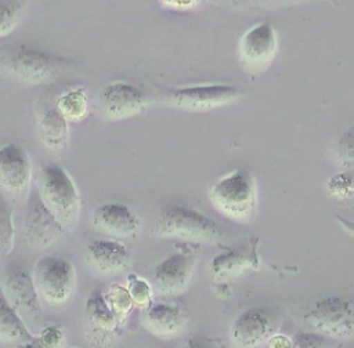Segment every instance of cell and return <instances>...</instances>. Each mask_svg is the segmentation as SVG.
I'll return each mask as SVG.
<instances>
[{"instance_id": "obj_1", "label": "cell", "mask_w": 354, "mask_h": 348, "mask_svg": "<svg viewBox=\"0 0 354 348\" xmlns=\"http://www.w3.org/2000/svg\"><path fill=\"white\" fill-rule=\"evenodd\" d=\"M35 188L64 232L73 231L80 218L82 200L69 173L58 163L46 162L37 171Z\"/></svg>"}, {"instance_id": "obj_2", "label": "cell", "mask_w": 354, "mask_h": 348, "mask_svg": "<svg viewBox=\"0 0 354 348\" xmlns=\"http://www.w3.org/2000/svg\"><path fill=\"white\" fill-rule=\"evenodd\" d=\"M69 66H72L69 58L22 43L12 44L0 54V72L26 84L51 80Z\"/></svg>"}, {"instance_id": "obj_3", "label": "cell", "mask_w": 354, "mask_h": 348, "mask_svg": "<svg viewBox=\"0 0 354 348\" xmlns=\"http://www.w3.org/2000/svg\"><path fill=\"white\" fill-rule=\"evenodd\" d=\"M152 233L160 239L189 243H216L223 236L221 226L205 213L184 203H170L158 214Z\"/></svg>"}, {"instance_id": "obj_4", "label": "cell", "mask_w": 354, "mask_h": 348, "mask_svg": "<svg viewBox=\"0 0 354 348\" xmlns=\"http://www.w3.org/2000/svg\"><path fill=\"white\" fill-rule=\"evenodd\" d=\"M216 210L225 217L246 222L257 209V186L254 177L245 168H236L218 178L209 193Z\"/></svg>"}, {"instance_id": "obj_5", "label": "cell", "mask_w": 354, "mask_h": 348, "mask_svg": "<svg viewBox=\"0 0 354 348\" xmlns=\"http://www.w3.org/2000/svg\"><path fill=\"white\" fill-rule=\"evenodd\" d=\"M301 322L328 338H354V297L322 296L303 311Z\"/></svg>"}, {"instance_id": "obj_6", "label": "cell", "mask_w": 354, "mask_h": 348, "mask_svg": "<svg viewBox=\"0 0 354 348\" xmlns=\"http://www.w3.org/2000/svg\"><path fill=\"white\" fill-rule=\"evenodd\" d=\"M30 275L40 300L50 305L66 304L76 290L75 268L62 257H40L35 262Z\"/></svg>"}, {"instance_id": "obj_7", "label": "cell", "mask_w": 354, "mask_h": 348, "mask_svg": "<svg viewBox=\"0 0 354 348\" xmlns=\"http://www.w3.org/2000/svg\"><path fill=\"white\" fill-rule=\"evenodd\" d=\"M32 163L19 142L0 146V193L12 204L26 199L30 192Z\"/></svg>"}, {"instance_id": "obj_8", "label": "cell", "mask_w": 354, "mask_h": 348, "mask_svg": "<svg viewBox=\"0 0 354 348\" xmlns=\"http://www.w3.org/2000/svg\"><path fill=\"white\" fill-rule=\"evenodd\" d=\"M196 261L198 253L194 247L178 249L160 260L152 271L156 290L165 297H176L184 293L194 276Z\"/></svg>"}, {"instance_id": "obj_9", "label": "cell", "mask_w": 354, "mask_h": 348, "mask_svg": "<svg viewBox=\"0 0 354 348\" xmlns=\"http://www.w3.org/2000/svg\"><path fill=\"white\" fill-rule=\"evenodd\" d=\"M0 287L25 323L28 319L35 323L40 322L43 318V301L36 291L30 272L25 267H8L1 276Z\"/></svg>"}, {"instance_id": "obj_10", "label": "cell", "mask_w": 354, "mask_h": 348, "mask_svg": "<svg viewBox=\"0 0 354 348\" xmlns=\"http://www.w3.org/2000/svg\"><path fill=\"white\" fill-rule=\"evenodd\" d=\"M277 327L275 313L263 305H253L235 316L230 340L236 348H259L270 340Z\"/></svg>"}, {"instance_id": "obj_11", "label": "cell", "mask_w": 354, "mask_h": 348, "mask_svg": "<svg viewBox=\"0 0 354 348\" xmlns=\"http://www.w3.org/2000/svg\"><path fill=\"white\" fill-rule=\"evenodd\" d=\"M120 327L118 319L105 302L100 289L91 290L83 309V331L86 341L95 348L108 347Z\"/></svg>"}, {"instance_id": "obj_12", "label": "cell", "mask_w": 354, "mask_h": 348, "mask_svg": "<svg viewBox=\"0 0 354 348\" xmlns=\"http://www.w3.org/2000/svg\"><path fill=\"white\" fill-rule=\"evenodd\" d=\"M64 229L43 204L36 188L29 192L26 197V210L24 218L25 242L30 249L43 250L51 246Z\"/></svg>"}, {"instance_id": "obj_13", "label": "cell", "mask_w": 354, "mask_h": 348, "mask_svg": "<svg viewBox=\"0 0 354 348\" xmlns=\"http://www.w3.org/2000/svg\"><path fill=\"white\" fill-rule=\"evenodd\" d=\"M148 104L145 93L126 81H112L98 94L100 109L108 120H123L141 113Z\"/></svg>"}, {"instance_id": "obj_14", "label": "cell", "mask_w": 354, "mask_h": 348, "mask_svg": "<svg viewBox=\"0 0 354 348\" xmlns=\"http://www.w3.org/2000/svg\"><path fill=\"white\" fill-rule=\"evenodd\" d=\"M239 90L228 84H199L170 90L166 94L169 104L185 110H209L235 101Z\"/></svg>"}, {"instance_id": "obj_15", "label": "cell", "mask_w": 354, "mask_h": 348, "mask_svg": "<svg viewBox=\"0 0 354 348\" xmlns=\"http://www.w3.org/2000/svg\"><path fill=\"white\" fill-rule=\"evenodd\" d=\"M277 35L270 23H259L246 30L238 43V58L242 66L252 73L261 72L274 59Z\"/></svg>"}, {"instance_id": "obj_16", "label": "cell", "mask_w": 354, "mask_h": 348, "mask_svg": "<svg viewBox=\"0 0 354 348\" xmlns=\"http://www.w3.org/2000/svg\"><path fill=\"white\" fill-rule=\"evenodd\" d=\"M93 228L111 239H129L138 233L140 220L136 213L123 203H104L91 214Z\"/></svg>"}, {"instance_id": "obj_17", "label": "cell", "mask_w": 354, "mask_h": 348, "mask_svg": "<svg viewBox=\"0 0 354 348\" xmlns=\"http://www.w3.org/2000/svg\"><path fill=\"white\" fill-rule=\"evenodd\" d=\"M188 322V311L174 302H151L141 315L144 329L160 338L178 336L185 330Z\"/></svg>"}, {"instance_id": "obj_18", "label": "cell", "mask_w": 354, "mask_h": 348, "mask_svg": "<svg viewBox=\"0 0 354 348\" xmlns=\"http://www.w3.org/2000/svg\"><path fill=\"white\" fill-rule=\"evenodd\" d=\"M129 249L116 239L91 240L86 247V261L104 275L123 271L129 265Z\"/></svg>"}, {"instance_id": "obj_19", "label": "cell", "mask_w": 354, "mask_h": 348, "mask_svg": "<svg viewBox=\"0 0 354 348\" xmlns=\"http://www.w3.org/2000/svg\"><path fill=\"white\" fill-rule=\"evenodd\" d=\"M257 265L256 246L234 247L214 255L209 264V271L216 282H225L241 276L245 271Z\"/></svg>"}, {"instance_id": "obj_20", "label": "cell", "mask_w": 354, "mask_h": 348, "mask_svg": "<svg viewBox=\"0 0 354 348\" xmlns=\"http://www.w3.org/2000/svg\"><path fill=\"white\" fill-rule=\"evenodd\" d=\"M37 134L41 144L53 151L61 152L68 145V120L54 105L44 108L37 116Z\"/></svg>"}, {"instance_id": "obj_21", "label": "cell", "mask_w": 354, "mask_h": 348, "mask_svg": "<svg viewBox=\"0 0 354 348\" xmlns=\"http://www.w3.org/2000/svg\"><path fill=\"white\" fill-rule=\"evenodd\" d=\"M30 333L25 320L11 307L0 287V342H24L32 340Z\"/></svg>"}, {"instance_id": "obj_22", "label": "cell", "mask_w": 354, "mask_h": 348, "mask_svg": "<svg viewBox=\"0 0 354 348\" xmlns=\"http://www.w3.org/2000/svg\"><path fill=\"white\" fill-rule=\"evenodd\" d=\"M55 106L68 122H82L88 113V102L84 88H71L61 94Z\"/></svg>"}, {"instance_id": "obj_23", "label": "cell", "mask_w": 354, "mask_h": 348, "mask_svg": "<svg viewBox=\"0 0 354 348\" xmlns=\"http://www.w3.org/2000/svg\"><path fill=\"white\" fill-rule=\"evenodd\" d=\"M104 298L115 318L118 319L119 325H124L127 316L130 315L131 309L134 308V302L129 294L126 286L120 283H112L105 291Z\"/></svg>"}, {"instance_id": "obj_24", "label": "cell", "mask_w": 354, "mask_h": 348, "mask_svg": "<svg viewBox=\"0 0 354 348\" xmlns=\"http://www.w3.org/2000/svg\"><path fill=\"white\" fill-rule=\"evenodd\" d=\"M26 3L28 0H0V39L17 26Z\"/></svg>"}, {"instance_id": "obj_25", "label": "cell", "mask_w": 354, "mask_h": 348, "mask_svg": "<svg viewBox=\"0 0 354 348\" xmlns=\"http://www.w3.org/2000/svg\"><path fill=\"white\" fill-rule=\"evenodd\" d=\"M14 247V222L11 204L0 193V255H8Z\"/></svg>"}, {"instance_id": "obj_26", "label": "cell", "mask_w": 354, "mask_h": 348, "mask_svg": "<svg viewBox=\"0 0 354 348\" xmlns=\"http://www.w3.org/2000/svg\"><path fill=\"white\" fill-rule=\"evenodd\" d=\"M126 287L134 302V307L144 309L152 302V286L148 283V280L137 275H129Z\"/></svg>"}, {"instance_id": "obj_27", "label": "cell", "mask_w": 354, "mask_h": 348, "mask_svg": "<svg viewBox=\"0 0 354 348\" xmlns=\"http://www.w3.org/2000/svg\"><path fill=\"white\" fill-rule=\"evenodd\" d=\"M36 348H64V331L57 325H47L35 336Z\"/></svg>"}, {"instance_id": "obj_28", "label": "cell", "mask_w": 354, "mask_h": 348, "mask_svg": "<svg viewBox=\"0 0 354 348\" xmlns=\"http://www.w3.org/2000/svg\"><path fill=\"white\" fill-rule=\"evenodd\" d=\"M292 341L293 348H329L328 337L315 331H299Z\"/></svg>"}, {"instance_id": "obj_29", "label": "cell", "mask_w": 354, "mask_h": 348, "mask_svg": "<svg viewBox=\"0 0 354 348\" xmlns=\"http://www.w3.org/2000/svg\"><path fill=\"white\" fill-rule=\"evenodd\" d=\"M353 191H354V178L347 173L342 175H336L329 181V192L339 197L351 195Z\"/></svg>"}, {"instance_id": "obj_30", "label": "cell", "mask_w": 354, "mask_h": 348, "mask_svg": "<svg viewBox=\"0 0 354 348\" xmlns=\"http://www.w3.org/2000/svg\"><path fill=\"white\" fill-rule=\"evenodd\" d=\"M165 7L173 10H191L196 7L201 0H159Z\"/></svg>"}, {"instance_id": "obj_31", "label": "cell", "mask_w": 354, "mask_h": 348, "mask_svg": "<svg viewBox=\"0 0 354 348\" xmlns=\"http://www.w3.org/2000/svg\"><path fill=\"white\" fill-rule=\"evenodd\" d=\"M267 348H293V341L283 334H272L267 341Z\"/></svg>"}, {"instance_id": "obj_32", "label": "cell", "mask_w": 354, "mask_h": 348, "mask_svg": "<svg viewBox=\"0 0 354 348\" xmlns=\"http://www.w3.org/2000/svg\"><path fill=\"white\" fill-rule=\"evenodd\" d=\"M183 348H213L210 341L203 336H191L184 342Z\"/></svg>"}, {"instance_id": "obj_33", "label": "cell", "mask_w": 354, "mask_h": 348, "mask_svg": "<svg viewBox=\"0 0 354 348\" xmlns=\"http://www.w3.org/2000/svg\"><path fill=\"white\" fill-rule=\"evenodd\" d=\"M14 348H36V342H35V336L32 340L24 341V342H18Z\"/></svg>"}]
</instances>
